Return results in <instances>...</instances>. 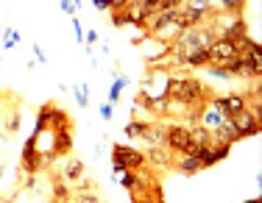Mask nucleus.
<instances>
[{
    "label": "nucleus",
    "instance_id": "ddd939ff",
    "mask_svg": "<svg viewBox=\"0 0 262 203\" xmlns=\"http://www.w3.org/2000/svg\"><path fill=\"white\" fill-rule=\"evenodd\" d=\"M221 122H223V114L217 112L212 103H207V106H204V112H201V120H198V125H204L207 131H215Z\"/></svg>",
    "mask_w": 262,
    "mask_h": 203
},
{
    "label": "nucleus",
    "instance_id": "dca6fc26",
    "mask_svg": "<svg viewBox=\"0 0 262 203\" xmlns=\"http://www.w3.org/2000/svg\"><path fill=\"white\" fill-rule=\"evenodd\" d=\"M229 150H232V145H212L209 147V153H207V156H204V170H207V167H212V164H217V162H221V159H226L229 156Z\"/></svg>",
    "mask_w": 262,
    "mask_h": 203
},
{
    "label": "nucleus",
    "instance_id": "6e6552de",
    "mask_svg": "<svg viewBox=\"0 0 262 203\" xmlns=\"http://www.w3.org/2000/svg\"><path fill=\"white\" fill-rule=\"evenodd\" d=\"M61 181H67L73 187V184L78 181V178H84V162L76 156H67V162H64V167H61V173H59Z\"/></svg>",
    "mask_w": 262,
    "mask_h": 203
},
{
    "label": "nucleus",
    "instance_id": "2f4dec72",
    "mask_svg": "<svg viewBox=\"0 0 262 203\" xmlns=\"http://www.w3.org/2000/svg\"><path fill=\"white\" fill-rule=\"evenodd\" d=\"M0 178H3V167H0Z\"/></svg>",
    "mask_w": 262,
    "mask_h": 203
},
{
    "label": "nucleus",
    "instance_id": "393cba45",
    "mask_svg": "<svg viewBox=\"0 0 262 203\" xmlns=\"http://www.w3.org/2000/svg\"><path fill=\"white\" fill-rule=\"evenodd\" d=\"M112 114H115V106H112V103H103V106H101V117H103L106 122H109Z\"/></svg>",
    "mask_w": 262,
    "mask_h": 203
},
{
    "label": "nucleus",
    "instance_id": "9d476101",
    "mask_svg": "<svg viewBox=\"0 0 262 203\" xmlns=\"http://www.w3.org/2000/svg\"><path fill=\"white\" fill-rule=\"evenodd\" d=\"M51 131H73V117L64 112V109H59L53 103V109H51Z\"/></svg>",
    "mask_w": 262,
    "mask_h": 203
},
{
    "label": "nucleus",
    "instance_id": "f3484780",
    "mask_svg": "<svg viewBox=\"0 0 262 203\" xmlns=\"http://www.w3.org/2000/svg\"><path fill=\"white\" fill-rule=\"evenodd\" d=\"M70 198H73V187H70L67 181H61L59 173H56V175H53V200H61V203H64V200H70Z\"/></svg>",
    "mask_w": 262,
    "mask_h": 203
},
{
    "label": "nucleus",
    "instance_id": "c756f323",
    "mask_svg": "<svg viewBox=\"0 0 262 203\" xmlns=\"http://www.w3.org/2000/svg\"><path fill=\"white\" fill-rule=\"evenodd\" d=\"M243 203H259V198H251V200H243Z\"/></svg>",
    "mask_w": 262,
    "mask_h": 203
},
{
    "label": "nucleus",
    "instance_id": "7c9ffc66",
    "mask_svg": "<svg viewBox=\"0 0 262 203\" xmlns=\"http://www.w3.org/2000/svg\"><path fill=\"white\" fill-rule=\"evenodd\" d=\"M45 203H61V200H45Z\"/></svg>",
    "mask_w": 262,
    "mask_h": 203
},
{
    "label": "nucleus",
    "instance_id": "a211bd4d",
    "mask_svg": "<svg viewBox=\"0 0 262 203\" xmlns=\"http://www.w3.org/2000/svg\"><path fill=\"white\" fill-rule=\"evenodd\" d=\"M148 125H151V122H145V120H131L123 131H126L128 139H142V137H145V131H148Z\"/></svg>",
    "mask_w": 262,
    "mask_h": 203
},
{
    "label": "nucleus",
    "instance_id": "cd10ccee",
    "mask_svg": "<svg viewBox=\"0 0 262 203\" xmlns=\"http://www.w3.org/2000/svg\"><path fill=\"white\" fill-rule=\"evenodd\" d=\"M34 56H36V61H39V64H48V56H45V50H42L39 45H34Z\"/></svg>",
    "mask_w": 262,
    "mask_h": 203
},
{
    "label": "nucleus",
    "instance_id": "39448f33",
    "mask_svg": "<svg viewBox=\"0 0 262 203\" xmlns=\"http://www.w3.org/2000/svg\"><path fill=\"white\" fill-rule=\"evenodd\" d=\"M42 167H45V162H42V153L36 150V137H28L23 145V170H26V175H36Z\"/></svg>",
    "mask_w": 262,
    "mask_h": 203
},
{
    "label": "nucleus",
    "instance_id": "f8f14e48",
    "mask_svg": "<svg viewBox=\"0 0 262 203\" xmlns=\"http://www.w3.org/2000/svg\"><path fill=\"white\" fill-rule=\"evenodd\" d=\"M53 134V153L56 156H70L73 150V131H51Z\"/></svg>",
    "mask_w": 262,
    "mask_h": 203
},
{
    "label": "nucleus",
    "instance_id": "b1692460",
    "mask_svg": "<svg viewBox=\"0 0 262 203\" xmlns=\"http://www.w3.org/2000/svg\"><path fill=\"white\" fill-rule=\"evenodd\" d=\"M98 39H101V36H98V31H95V28H90V31L84 34V42H86V47H90V53H92V45H95Z\"/></svg>",
    "mask_w": 262,
    "mask_h": 203
},
{
    "label": "nucleus",
    "instance_id": "2eb2a0df",
    "mask_svg": "<svg viewBox=\"0 0 262 203\" xmlns=\"http://www.w3.org/2000/svg\"><path fill=\"white\" fill-rule=\"evenodd\" d=\"M207 64H209V47H201V50H192L190 56L184 59V67H190V70H204Z\"/></svg>",
    "mask_w": 262,
    "mask_h": 203
},
{
    "label": "nucleus",
    "instance_id": "4be33fe9",
    "mask_svg": "<svg viewBox=\"0 0 262 203\" xmlns=\"http://www.w3.org/2000/svg\"><path fill=\"white\" fill-rule=\"evenodd\" d=\"M17 128H20V112H14L9 117V122H6V134H17Z\"/></svg>",
    "mask_w": 262,
    "mask_h": 203
},
{
    "label": "nucleus",
    "instance_id": "423d86ee",
    "mask_svg": "<svg viewBox=\"0 0 262 203\" xmlns=\"http://www.w3.org/2000/svg\"><path fill=\"white\" fill-rule=\"evenodd\" d=\"M232 125L237 128V137L240 139H248V137H257V134L262 131V120H257L251 112H240L237 117H232Z\"/></svg>",
    "mask_w": 262,
    "mask_h": 203
},
{
    "label": "nucleus",
    "instance_id": "412c9836",
    "mask_svg": "<svg viewBox=\"0 0 262 203\" xmlns=\"http://www.w3.org/2000/svg\"><path fill=\"white\" fill-rule=\"evenodd\" d=\"M20 42H23V36L17 34L14 28H9V31H6V42H3V50H11V47H17V45H20Z\"/></svg>",
    "mask_w": 262,
    "mask_h": 203
},
{
    "label": "nucleus",
    "instance_id": "0eeeda50",
    "mask_svg": "<svg viewBox=\"0 0 262 203\" xmlns=\"http://www.w3.org/2000/svg\"><path fill=\"white\" fill-rule=\"evenodd\" d=\"M173 159H176V153L170 150V147H162V145H151L145 150V162H151L154 167H173Z\"/></svg>",
    "mask_w": 262,
    "mask_h": 203
},
{
    "label": "nucleus",
    "instance_id": "7ed1b4c3",
    "mask_svg": "<svg viewBox=\"0 0 262 203\" xmlns=\"http://www.w3.org/2000/svg\"><path fill=\"white\" fill-rule=\"evenodd\" d=\"M165 145L170 147L176 156H184V153H190V125H182V122H170V125H167Z\"/></svg>",
    "mask_w": 262,
    "mask_h": 203
},
{
    "label": "nucleus",
    "instance_id": "473e14b6",
    "mask_svg": "<svg viewBox=\"0 0 262 203\" xmlns=\"http://www.w3.org/2000/svg\"><path fill=\"white\" fill-rule=\"evenodd\" d=\"M0 134H3V131H0Z\"/></svg>",
    "mask_w": 262,
    "mask_h": 203
},
{
    "label": "nucleus",
    "instance_id": "aec40b11",
    "mask_svg": "<svg viewBox=\"0 0 262 203\" xmlns=\"http://www.w3.org/2000/svg\"><path fill=\"white\" fill-rule=\"evenodd\" d=\"M126 84H128V78H126V75H117V78H115V84H112V89H109V100H106V103L117 106V103H120L123 89H126Z\"/></svg>",
    "mask_w": 262,
    "mask_h": 203
},
{
    "label": "nucleus",
    "instance_id": "a878e982",
    "mask_svg": "<svg viewBox=\"0 0 262 203\" xmlns=\"http://www.w3.org/2000/svg\"><path fill=\"white\" fill-rule=\"evenodd\" d=\"M159 3H162V9H182L184 0H159Z\"/></svg>",
    "mask_w": 262,
    "mask_h": 203
},
{
    "label": "nucleus",
    "instance_id": "9b49d317",
    "mask_svg": "<svg viewBox=\"0 0 262 203\" xmlns=\"http://www.w3.org/2000/svg\"><path fill=\"white\" fill-rule=\"evenodd\" d=\"M51 109H53V103H51V100L42 103V106L36 109V122H34V131H31V137L39 139L42 134H45V128L51 125Z\"/></svg>",
    "mask_w": 262,
    "mask_h": 203
},
{
    "label": "nucleus",
    "instance_id": "f257e3e1",
    "mask_svg": "<svg viewBox=\"0 0 262 203\" xmlns=\"http://www.w3.org/2000/svg\"><path fill=\"white\" fill-rule=\"evenodd\" d=\"M145 153L131 145H115L112 147V178H120L126 170H140L145 167Z\"/></svg>",
    "mask_w": 262,
    "mask_h": 203
},
{
    "label": "nucleus",
    "instance_id": "5701e85b",
    "mask_svg": "<svg viewBox=\"0 0 262 203\" xmlns=\"http://www.w3.org/2000/svg\"><path fill=\"white\" fill-rule=\"evenodd\" d=\"M73 92H76V97H78V106H90V95H86V87H76V89H73Z\"/></svg>",
    "mask_w": 262,
    "mask_h": 203
},
{
    "label": "nucleus",
    "instance_id": "f03ea898",
    "mask_svg": "<svg viewBox=\"0 0 262 203\" xmlns=\"http://www.w3.org/2000/svg\"><path fill=\"white\" fill-rule=\"evenodd\" d=\"M209 103L223 114V120H232V117H237L240 112L248 109V95H243V92H229V95H215Z\"/></svg>",
    "mask_w": 262,
    "mask_h": 203
},
{
    "label": "nucleus",
    "instance_id": "6ab92c4d",
    "mask_svg": "<svg viewBox=\"0 0 262 203\" xmlns=\"http://www.w3.org/2000/svg\"><path fill=\"white\" fill-rule=\"evenodd\" d=\"M109 22L115 28H123V26H134V14L128 9H120V11H112L109 14Z\"/></svg>",
    "mask_w": 262,
    "mask_h": 203
},
{
    "label": "nucleus",
    "instance_id": "4468645a",
    "mask_svg": "<svg viewBox=\"0 0 262 203\" xmlns=\"http://www.w3.org/2000/svg\"><path fill=\"white\" fill-rule=\"evenodd\" d=\"M165 137H167V125H159V122H151L145 131V137H142V142L148 147L151 145H165Z\"/></svg>",
    "mask_w": 262,
    "mask_h": 203
},
{
    "label": "nucleus",
    "instance_id": "bb28decb",
    "mask_svg": "<svg viewBox=\"0 0 262 203\" xmlns=\"http://www.w3.org/2000/svg\"><path fill=\"white\" fill-rule=\"evenodd\" d=\"M61 11L64 14H76V3L73 0H61Z\"/></svg>",
    "mask_w": 262,
    "mask_h": 203
},
{
    "label": "nucleus",
    "instance_id": "1a4fd4ad",
    "mask_svg": "<svg viewBox=\"0 0 262 203\" xmlns=\"http://www.w3.org/2000/svg\"><path fill=\"white\" fill-rule=\"evenodd\" d=\"M173 170H176V173H182V175H198L204 170V164L198 162L195 156H176L173 159Z\"/></svg>",
    "mask_w": 262,
    "mask_h": 203
},
{
    "label": "nucleus",
    "instance_id": "20e7f679",
    "mask_svg": "<svg viewBox=\"0 0 262 203\" xmlns=\"http://www.w3.org/2000/svg\"><path fill=\"white\" fill-rule=\"evenodd\" d=\"M237 53H240V50H237V42H232V39H223V36H217V39L209 45V64L223 67L229 59H234Z\"/></svg>",
    "mask_w": 262,
    "mask_h": 203
},
{
    "label": "nucleus",
    "instance_id": "c85d7f7f",
    "mask_svg": "<svg viewBox=\"0 0 262 203\" xmlns=\"http://www.w3.org/2000/svg\"><path fill=\"white\" fill-rule=\"evenodd\" d=\"M92 6L101 9V11H109V0H92Z\"/></svg>",
    "mask_w": 262,
    "mask_h": 203
}]
</instances>
